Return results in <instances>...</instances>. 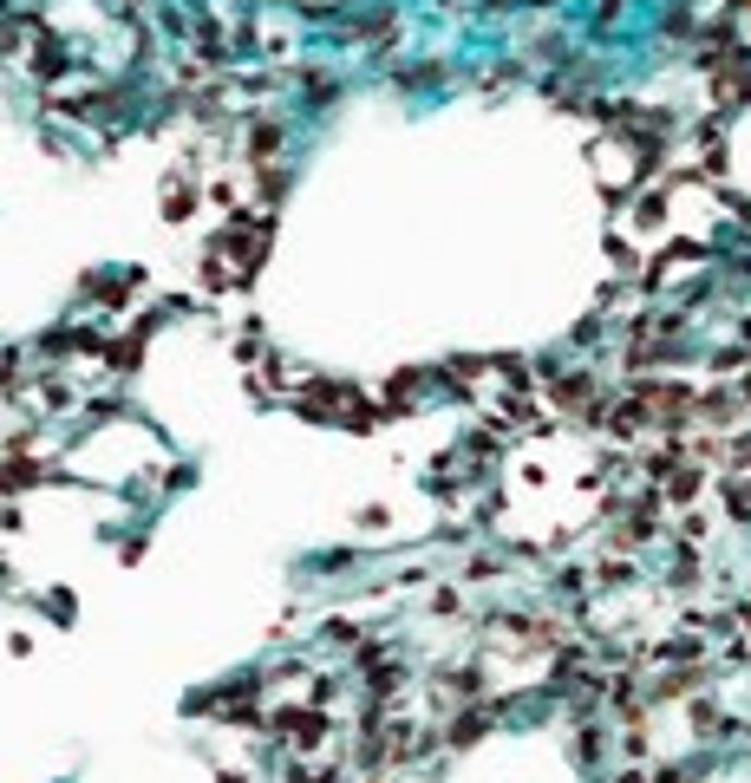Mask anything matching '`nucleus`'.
<instances>
[{
	"label": "nucleus",
	"instance_id": "1",
	"mask_svg": "<svg viewBox=\"0 0 751 783\" xmlns=\"http://www.w3.org/2000/svg\"><path fill=\"white\" fill-rule=\"evenodd\" d=\"M157 287H150V274L137 268V261H105V268H85L78 274V314H92V320H105V314H137L144 301H150Z\"/></svg>",
	"mask_w": 751,
	"mask_h": 783
},
{
	"label": "nucleus",
	"instance_id": "2",
	"mask_svg": "<svg viewBox=\"0 0 751 783\" xmlns=\"http://www.w3.org/2000/svg\"><path fill=\"white\" fill-rule=\"evenodd\" d=\"M275 222L281 216H262V209H235V216H222L216 222V242H222V255L235 261V274L255 287V274H262V261L275 255Z\"/></svg>",
	"mask_w": 751,
	"mask_h": 783
},
{
	"label": "nucleus",
	"instance_id": "3",
	"mask_svg": "<svg viewBox=\"0 0 751 783\" xmlns=\"http://www.w3.org/2000/svg\"><path fill=\"white\" fill-rule=\"evenodd\" d=\"M379 392V412H386V425L392 418H419V412H432V405H445V379H438V366H399L386 386H373Z\"/></svg>",
	"mask_w": 751,
	"mask_h": 783
},
{
	"label": "nucleus",
	"instance_id": "4",
	"mask_svg": "<svg viewBox=\"0 0 751 783\" xmlns=\"http://www.w3.org/2000/svg\"><path fill=\"white\" fill-rule=\"evenodd\" d=\"M196 209H203V176H196L190 163L163 170V183H157V216H163L170 229H183V222H196Z\"/></svg>",
	"mask_w": 751,
	"mask_h": 783
},
{
	"label": "nucleus",
	"instance_id": "5",
	"mask_svg": "<svg viewBox=\"0 0 751 783\" xmlns=\"http://www.w3.org/2000/svg\"><path fill=\"white\" fill-rule=\"evenodd\" d=\"M255 176V189H249V209H262V216H281L288 209V196H294V163H262V170H249Z\"/></svg>",
	"mask_w": 751,
	"mask_h": 783
},
{
	"label": "nucleus",
	"instance_id": "6",
	"mask_svg": "<svg viewBox=\"0 0 751 783\" xmlns=\"http://www.w3.org/2000/svg\"><path fill=\"white\" fill-rule=\"evenodd\" d=\"M33 608H39L52 627H72V621H78V595H72V588H46V595H33Z\"/></svg>",
	"mask_w": 751,
	"mask_h": 783
},
{
	"label": "nucleus",
	"instance_id": "7",
	"mask_svg": "<svg viewBox=\"0 0 751 783\" xmlns=\"http://www.w3.org/2000/svg\"><path fill=\"white\" fill-rule=\"evenodd\" d=\"M386 523H392V510H386V503H366V510H353V529H360V536H379Z\"/></svg>",
	"mask_w": 751,
	"mask_h": 783
}]
</instances>
